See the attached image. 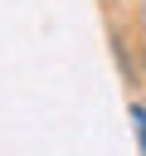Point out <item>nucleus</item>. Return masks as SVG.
Masks as SVG:
<instances>
[{"label":"nucleus","instance_id":"obj_1","mask_svg":"<svg viewBox=\"0 0 146 156\" xmlns=\"http://www.w3.org/2000/svg\"><path fill=\"white\" fill-rule=\"evenodd\" d=\"M131 122H136V141H141V151H146V107H131Z\"/></svg>","mask_w":146,"mask_h":156}]
</instances>
